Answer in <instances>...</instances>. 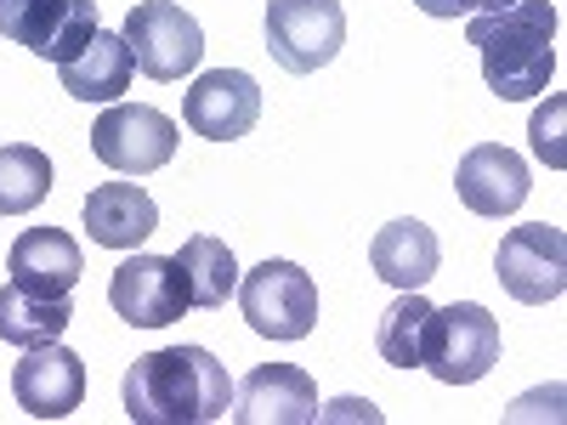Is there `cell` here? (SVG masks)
Returning <instances> with one entry per match:
<instances>
[{"label": "cell", "mask_w": 567, "mask_h": 425, "mask_svg": "<svg viewBox=\"0 0 567 425\" xmlns=\"http://www.w3.org/2000/svg\"><path fill=\"white\" fill-rule=\"evenodd\" d=\"M7 272H12L18 290L74 296V283L85 272V256H80V245L69 239L63 227H29V232H18V245L7 256Z\"/></svg>", "instance_id": "9a60e30c"}, {"label": "cell", "mask_w": 567, "mask_h": 425, "mask_svg": "<svg viewBox=\"0 0 567 425\" xmlns=\"http://www.w3.org/2000/svg\"><path fill=\"white\" fill-rule=\"evenodd\" d=\"M176 272H182V290H187V307H227L233 290H239V261H233V250L221 239H210V232H194L176 256Z\"/></svg>", "instance_id": "d6986e66"}, {"label": "cell", "mask_w": 567, "mask_h": 425, "mask_svg": "<svg viewBox=\"0 0 567 425\" xmlns=\"http://www.w3.org/2000/svg\"><path fill=\"white\" fill-rule=\"evenodd\" d=\"M120 40L131 45V63L159 85L194 74L199 58H205V29H199L194 12H182L176 0H142V7H131Z\"/></svg>", "instance_id": "5b68a950"}, {"label": "cell", "mask_w": 567, "mask_h": 425, "mask_svg": "<svg viewBox=\"0 0 567 425\" xmlns=\"http://www.w3.org/2000/svg\"><path fill=\"white\" fill-rule=\"evenodd\" d=\"M52 194V159L34 142H7L0 148V216H29Z\"/></svg>", "instance_id": "44dd1931"}, {"label": "cell", "mask_w": 567, "mask_h": 425, "mask_svg": "<svg viewBox=\"0 0 567 425\" xmlns=\"http://www.w3.org/2000/svg\"><path fill=\"white\" fill-rule=\"evenodd\" d=\"M465 40L483 52V80L494 97L528 103L545 97L556 74V7L550 0H516L505 12H471Z\"/></svg>", "instance_id": "7a4b0ae2"}, {"label": "cell", "mask_w": 567, "mask_h": 425, "mask_svg": "<svg viewBox=\"0 0 567 425\" xmlns=\"http://www.w3.org/2000/svg\"><path fill=\"white\" fill-rule=\"evenodd\" d=\"M561 120H567V103H561V97H545V108H539V114H534V125H528L534 154H539L550 170H561V165H567V148H561Z\"/></svg>", "instance_id": "603a6c76"}, {"label": "cell", "mask_w": 567, "mask_h": 425, "mask_svg": "<svg viewBox=\"0 0 567 425\" xmlns=\"http://www.w3.org/2000/svg\"><path fill=\"white\" fill-rule=\"evenodd\" d=\"M159 227V205L142 182H103L85 194V232L103 250H136Z\"/></svg>", "instance_id": "2e32d148"}, {"label": "cell", "mask_w": 567, "mask_h": 425, "mask_svg": "<svg viewBox=\"0 0 567 425\" xmlns=\"http://www.w3.org/2000/svg\"><path fill=\"white\" fill-rule=\"evenodd\" d=\"M239 425H312L318 419V386L296 363H261L245 374L227 408Z\"/></svg>", "instance_id": "5bb4252c"}, {"label": "cell", "mask_w": 567, "mask_h": 425, "mask_svg": "<svg viewBox=\"0 0 567 425\" xmlns=\"http://www.w3.org/2000/svg\"><path fill=\"white\" fill-rule=\"evenodd\" d=\"M499 363V318L477 301L432 307L420 341V369H432L443 386H471Z\"/></svg>", "instance_id": "3957f363"}, {"label": "cell", "mask_w": 567, "mask_h": 425, "mask_svg": "<svg viewBox=\"0 0 567 425\" xmlns=\"http://www.w3.org/2000/svg\"><path fill=\"white\" fill-rule=\"evenodd\" d=\"M12 397L29 419H63L80 408L85 397V363L80 352L45 341V346H23L18 369H12Z\"/></svg>", "instance_id": "7c38bea8"}, {"label": "cell", "mask_w": 567, "mask_h": 425, "mask_svg": "<svg viewBox=\"0 0 567 425\" xmlns=\"http://www.w3.org/2000/svg\"><path fill=\"white\" fill-rule=\"evenodd\" d=\"M347 45L341 0H267V52L290 74H318Z\"/></svg>", "instance_id": "8992f818"}, {"label": "cell", "mask_w": 567, "mask_h": 425, "mask_svg": "<svg viewBox=\"0 0 567 425\" xmlns=\"http://www.w3.org/2000/svg\"><path fill=\"white\" fill-rule=\"evenodd\" d=\"M528 187H534L528 159L511 154L505 142H483V148H471V154L460 159V170H454L460 205H465L471 216H488V221H499V216H511V210H523Z\"/></svg>", "instance_id": "4fadbf2b"}, {"label": "cell", "mask_w": 567, "mask_h": 425, "mask_svg": "<svg viewBox=\"0 0 567 425\" xmlns=\"http://www.w3.org/2000/svg\"><path fill=\"white\" fill-rule=\"evenodd\" d=\"M109 307L131 329H165L187 312V290L171 256H131L109 278Z\"/></svg>", "instance_id": "30bf717a"}, {"label": "cell", "mask_w": 567, "mask_h": 425, "mask_svg": "<svg viewBox=\"0 0 567 425\" xmlns=\"http://www.w3.org/2000/svg\"><path fill=\"white\" fill-rule=\"evenodd\" d=\"M131 69H136L131 45L120 34L97 29L69 63H58V80H63L69 97H80V103H120L131 91Z\"/></svg>", "instance_id": "ac0fdd59"}, {"label": "cell", "mask_w": 567, "mask_h": 425, "mask_svg": "<svg viewBox=\"0 0 567 425\" xmlns=\"http://www.w3.org/2000/svg\"><path fill=\"white\" fill-rule=\"evenodd\" d=\"M239 312L261 341H307L318 329V283L296 261H261L239 278Z\"/></svg>", "instance_id": "277c9868"}, {"label": "cell", "mask_w": 567, "mask_h": 425, "mask_svg": "<svg viewBox=\"0 0 567 425\" xmlns=\"http://www.w3.org/2000/svg\"><path fill=\"white\" fill-rule=\"evenodd\" d=\"M0 34L45 63H69L97 34V0H0Z\"/></svg>", "instance_id": "9c48e42d"}, {"label": "cell", "mask_w": 567, "mask_h": 425, "mask_svg": "<svg viewBox=\"0 0 567 425\" xmlns=\"http://www.w3.org/2000/svg\"><path fill=\"white\" fill-rule=\"evenodd\" d=\"M505 7H516V0H477V12H505Z\"/></svg>", "instance_id": "d4e9b609"}, {"label": "cell", "mask_w": 567, "mask_h": 425, "mask_svg": "<svg viewBox=\"0 0 567 425\" xmlns=\"http://www.w3.org/2000/svg\"><path fill=\"white\" fill-rule=\"evenodd\" d=\"M182 120L194 125L205 142H239L261 120V85L245 69H210L182 97Z\"/></svg>", "instance_id": "8fae6325"}, {"label": "cell", "mask_w": 567, "mask_h": 425, "mask_svg": "<svg viewBox=\"0 0 567 425\" xmlns=\"http://www.w3.org/2000/svg\"><path fill=\"white\" fill-rule=\"evenodd\" d=\"M425 318H432V301H425L420 290H403V296L381 312V329H374V352H381L392 369H420Z\"/></svg>", "instance_id": "7402d4cb"}, {"label": "cell", "mask_w": 567, "mask_h": 425, "mask_svg": "<svg viewBox=\"0 0 567 425\" xmlns=\"http://www.w3.org/2000/svg\"><path fill=\"white\" fill-rule=\"evenodd\" d=\"M494 278L505 283V296L523 301V307L556 301L567 290V239H561V227H550V221L511 227L499 239V256H494Z\"/></svg>", "instance_id": "ba28073f"}, {"label": "cell", "mask_w": 567, "mask_h": 425, "mask_svg": "<svg viewBox=\"0 0 567 425\" xmlns=\"http://www.w3.org/2000/svg\"><path fill=\"white\" fill-rule=\"evenodd\" d=\"M120 397L131 425H210L227 419L233 381L205 346H165L131 363Z\"/></svg>", "instance_id": "6da1fadb"}, {"label": "cell", "mask_w": 567, "mask_h": 425, "mask_svg": "<svg viewBox=\"0 0 567 425\" xmlns=\"http://www.w3.org/2000/svg\"><path fill=\"white\" fill-rule=\"evenodd\" d=\"M91 154L120 176H154L176 159V120L148 103H114L91 125Z\"/></svg>", "instance_id": "52a82bcc"}, {"label": "cell", "mask_w": 567, "mask_h": 425, "mask_svg": "<svg viewBox=\"0 0 567 425\" xmlns=\"http://www.w3.org/2000/svg\"><path fill=\"white\" fill-rule=\"evenodd\" d=\"M69 323H74V301L69 296H34V290H18V283L0 290V341L45 346V341H58Z\"/></svg>", "instance_id": "ffe728a7"}, {"label": "cell", "mask_w": 567, "mask_h": 425, "mask_svg": "<svg viewBox=\"0 0 567 425\" xmlns=\"http://www.w3.org/2000/svg\"><path fill=\"white\" fill-rule=\"evenodd\" d=\"M425 18H471L477 12V0H414Z\"/></svg>", "instance_id": "cb8c5ba5"}, {"label": "cell", "mask_w": 567, "mask_h": 425, "mask_svg": "<svg viewBox=\"0 0 567 425\" xmlns=\"http://www.w3.org/2000/svg\"><path fill=\"white\" fill-rule=\"evenodd\" d=\"M369 267L381 272L392 290H425V283L437 278V267H443V245H437V232L425 221L398 216V221H386L381 232H374Z\"/></svg>", "instance_id": "e0dca14e"}]
</instances>
